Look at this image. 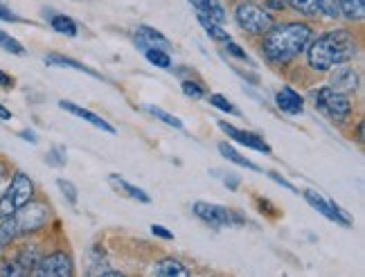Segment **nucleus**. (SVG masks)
I'll return each instance as SVG.
<instances>
[{
  "instance_id": "nucleus-1",
  "label": "nucleus",
  "mask_w": 365,
  "mask_h": 277,
  "mask_svg": "<svg viewBox=\"0 0 365 277\" xmlns=\"http://www.w3.org/2000/svg\"><path fill=\"white\" fill-rule=\"evenodd\" d=\"M314 32L312 27L304 23H287V25H273L269 32L264 34L262 52L271 63H287L300 52L307 50L312 43Z\"/></svg>"
},
{
  "instance_id": "nucleus-2",
  "label": "nucleus",
  "mask_w": 365,
  "mask_h": 277,
  "mask_svg": "<svg viewBox=\"0 0 365 277\" xmlns=\"http://www.w3.org/2000/svg\"><path fill=\"white\" fill-rule=\"evenodd\" d=\"M359 43L352 32L331 30L307 46V59L314 70H331L334 66L347 63L356 57Z\"/></svg>"
},
{
  "instance_id": "nucleus-3",
  "label": "nucleus",
  "mask_w": 365,
  "mask_h": 277,
  "mask_svg": "<svg viewBox=\"0 0 365 277\" xmlns=\"http://www.w3.org/2000/svg\"><path fill=\"white\" fill-rule=\"evenodd\" d=\"M32 197H34L32 181L23 172H16L11 178L7 192L0 197V219L14 216V214H16V210H21L25 203L32 201Z\"/></svg>"
},
{
  "instance_id": "nucleus-4",
  "label": "nucleus",
  "mask_w": 365,
  "mask_h": 277,
  "mask_svg": "<svg viewBox=\"0 0 365 277\" xmlns=\"http://www.w3.org/2000/svg\"><path fill=\"white\" fill-rule=\"evenodd\" d=\"M194 214L201 221H205L207 226L212 228H230V226H244L246 216L240 214L237 210H230V207L223 205H215V203H205V201H196L192 205Z\"/></svg>"
},
{
  "instance_id": "nucleus-5",
  "label": "nucleus",
  "mask_w": 365,
  "mask_h": 277,
  "mask_svg": "<svg viewBox=\"0 0 365 277\" xmlns=\"http://www.w3.org/2000/svg\"><path fill=\"white\" fill-rule=\"evenodd\" d=\"M235 19L240 23L242 30L248 34H266L275 25L271 11H266L264 7L255 3H240L235 9Z\"/></svg>"
},
{
  "instance_id": "nucleus-6",
  "label": "nucleus",
  "mask_w": 365,
  "mask_h": 277,
  "mask_svg": "<svg viewBox=\"0 0 365 277\" xmlns=\"http://www.w3.org/2000/svg\"><path fill=\"white\" fill-rule=\"evenodd\" d=\"M316 108L320 110L322 115H327L331 120H339L343 122L345 117H349L352 113V102L345 93H339L334 88H320L316 95Z\"/></svg>"
},
{
  "instance_id": "nucleus-7",
  "label": "nucleus",
  "mask_w": 365,
  "mask_h": 277,
  "mask_svg": "<svg viewBox=\"0 0 365 277\" xmlns=\"http://www.w3.org/2000/svg\"><path fill=\"white\" fill-rule=\"evenodd\" d=\"M19 226V234H32L41 228H46L48 219H50V210L46 203H25L21 210H16L14 214Z\"/></svg>"
},
{
  "instance_id": "nucleus-8",
  "label": "nucleus",
  "mask_w": 365,
  "mask_h": 277,
  "mask_svg": "<svg viewBox=\"0 0 365 277\" xmlns=\"http://www.w3.org/2000/svg\"><path fill=\"white\" fill-rule=\"evenodd\" d=\"M75 273L73 259L66 253H52L48 257H41L38 266L32 271V275L36 277H70Z\"/></svg>"
},
{
  "instance_id": "nucleus-9",
  "label": "nucleus",
  "mask_w": 365,
  "mask_h": 277,
  "mask_svg": "<svg viewBox=\"0 0 365 277\" xmlns=\"http://www.w3.org/2000/svg\"><path fill=\"white\" fill-rule=\"evenodd\" d=\"M304 199H307L309 205L316 207V210H318L322 216L329 219V221H334V224H341V226H345V228L352 226V219H349V214L343 210V207H341V205H336L334 201L322 199L318 192L307 189V192H304Z\"/></svg>"
},
{
  "instance_id": "nucleus-10",
  "label": "nucleus",
  "mask_w": 365,
  "mask_h": 277,
  "mask_svg": "<svg viewBox=\"0 0 365 277\" xmlns=\"http://www.w3.org/2000/svg\"><path fill=\"white\" fill-rule=\"evenodd\" d=\"M219 129L226 133L228 137H232V140H237L240 145H246L248 149H255V151H262V154H271V147H269V142L264 140L262 135H257V133H250V131H242V129H237V127H232V124H228V122H219Z\"/></svg>"
},
{
  "instance_id": "nucleus-11",
  "label": "nucleus",
  "mask_w": 365,
  "mask_h": 277,
  "mask_svg": "<svg viewBox=\"0 0 365 277\" xmlns=\"http://www.w3.org/2000/svg\"><path fill=\"white\" fill-rule=\"evenodd\" d=\"M133 41L140 50H170L172 48V41L163 36L158 30H153L149 25H138L135 27V34H133Z\"/></svg>"
},
{
  "instance_id": "nucleus-12",
  "label": "nucleus",
  "mask_w": 365,
  "mask_h": 277,
  "mask_svg": "<svg viewBox=\"0 0 365 277\" xmlns=\"http://www.w3.org/2000/svg\"><path fill=\"white\" fill-rule=\"evenodd\" d=\"M336 70L331 73V81H329V88L334 90H339V93H354L359 88V75L354 68H349V66H334Z\"/></svg>"
},
{
  "instance_id": "nucleus-13",
  "label": "nucleus",
  "mask_w": 365,
  "mask_h": 277,
  "mask_svg": "<svg viewBox=\"0 0 365 277\" xmlns=\"http://www.w3.org/2000/svg\"><path fill=\"white\" fill-rule=\"evenodd\" d=\"M59 106L63 108V110H68V113H73V115H77V117H81V120H86L88 124H93V127H97V129H102L104 133H110L113 135L115 133V129L110 127V124L106 122V120H102L100 115H95L93 110H88V108H83V106H77V104H73V102H68V100H63V102H59Z\"/></svg>"
},
{
  "instance_id": "nucleus-14",
  "label": "nucleus",
  "mask_w": 365,
  "mask_h": 277,
  "mask_svg": "<svg viewBox=\"0 0 365 277\" xmlns=\"http://www.w3.org/2000/svg\"><path fill=\"white\" fill-rule=\"evenodd\" d=\"M275 102H277V108L284 110V113H289V115H300L304 110V100L289 86H284L282 90L277 93Z\"/></svg>"
},
{
  "instance_id": "nucleus-15",
  "label": "nucleus",
  "mask_w": 365,
  "mask_h": 277,
  "mask_svg": "<svg viewBox=\"0 0 365 277\" xmlns=\"http://www.w3.org/2000/svg\"><path fill=\"white\" fill-rule=\"evenodd\" d=\"M108 183L113 185L118 192H122V194H126L129 199H133V201H140V203H151V197L145 192V189H140V187H135V185H131V183H126L124 178H120V176H115V174H110L108 176Z\"/></svg>"
},
{
  "instance_id": "nucleus-16",
  "label": "nucleus",
  "mask_w": 365,
  "mask_h": 277,
  "mask_svg": "<svg viewBox=\"0 0 365 277\" xmlns=\"http://www.w3.org/2000/svg\"><path fill=\"white\" fill-rule=\"evenodd\" d=\"M46 63H48V66H57V68H73V70L86 73V75H91V77H95V79H102V75L97 73V70H93V68L83 66V63L77 61V59L63 57V54H48V57H46Z\"/></svg>"
},
{
  "instance_id": "nucleus-17",
  "label": "nucleus",
  "mask_w": 365,
  "mask_h": 277,
  "mask_svg": "<svg viewBox=\"0 0 365 277\" xmlns=\"http://www.w3.org/2000/svg\"><path fill=\"white\" fill-rule=\"evenodd\" d=\"M153 275H158V277H187L190 268L182 266L178 259L167 257V259H160L158 264L153 266Z\"/></svg>"
},
{
  "instance_id": "nucleus-18",
  "label": "nucleus",
  "mask_w": 365,
  "mask_h": 277,
  "mask_svg": "<svg viewBox=\"0 0 365 277\" xmlns=\"http://www.w3.org/2000/svg\"><path fill=\"white\" fill-rule=\"evenodd\" d=\"M190 3L194 5L196 14H203V16L212 19L217 23L226 21V9L221 7L219 0H190Z\"/></svg>"
},
{
  "instance_id": "nucleus-19",
  "label": "nucleus",
  "mask_w": 365,
  "mask_h": 277,
  "mask_svg": "<svg viewBox=\"0 0 365 277\" xmlns=\"http://www.w3.org/2000/svg\"><path fill=\"white\" fill-rule=\"evenodd\" d=\"M41 257H43V255H41V251H38V246L36 244H27L25 248H23V251L19 253V266L25 271V275H30L36 266H38V261H41Z\"/></svg>"
},
{
  "instance_id": "nucleus-20",
  "label": "nucleus",
  "mask_w": 365,
  "mask_h": 277,
  "mask_svg": "<svg viewBox=\"0 0 365 277\" xmlns=\"http://www.w3.org/2000/svg\"><path fill=\"white\" fill-rule=\"evenodd\" d=\"M19 237V226L14 216H5L0 219V253L5 251L7 246H11V241Z\"/></svg>"
},
{
  "instance_id": "nucleus-21",
  "label": "nucleus",
  "mask_w": 365,
  "mask_h": 277,
  "mask_svg": "<svg viewBox=\"0 0 365 277\" xmlns=\"http://www.w3.org/2000/svg\"><path fill=\"white\" fill-rule=\"evenodd\" d=\"M219 151H221V156H223V158H228L230 162L240 164V167H246V169H252V172H262L259 164H255L252 160L244 158V156L240 154V151L232 149V147H230V145H226V142H221V145H219Z\"/></svg>"
},
{
  "instance_id": "nucleus-22",
  "label": "nucleus",
  "mask_w": 365,
  "mask_h": 277,
  "mask_svg": "<svg viewBox=\"0 0 365 277\" xmlns=\"http://www.w3.org/2000/svg\"><path fill=\"white\" fill-rule=\"evenodd\" d=\"M196 19H199V23L205 27V32H207L210 36H212L215 41H219V43H228V41H230L228 30H223L221 23H217V21H212V19L203 16V14H196Z\"/></svg>"
},
{
  "instance_id": "nucleus-23",
  "label": "nucleus",
  "mask_w": 365,
  "mask_h": 277,
  "mask_svg": "<svg viewBox=\"0 0 365 277\" xmlns=\"http://www.w3.org/2000/svg\"><path fill=\"white\" fill-rule=\"evenodd\" d=\"M50 25H52V30H57L59 34L77 36V23L70 16H66V14H50Z\"/></svg>"
},
{
  "instance_id": "nucleus-24",
  "label": "nucleus",
  "mask_w": 365,
  "mask_h": 277,
  "mask_svg": "<svg viewBox=\"0 0 365 277\" xmlns=\"http://www.w3.org/2000/svg\"><path fill=\"white\" fill-rule=\"evenodd\" d=\"M339 9L345 19L361 21L365 16V0H339Z\"/></svg>"
},
{
  "instance_id": "nucleus-25",
  "label": "nucleus",
  "mask_w": 365,
  "mask_h": 277,
  "mask_svg": "<svg viewBox=\"0 0 365 277\" xmlns=\"http://www.w3.org/2000/svg\"><path fill=\"white\" fill-rule=\"evenodd\" d=\"M291 9L300 11L302 16H318L320 14V3L318 0H287Z\"/></svg>"
},
{
  "instance_id": "nucleus-26",
  "label": "nucleus",
  "mask_w": 365,
  "mask_h": 277,
  "mask_svg": "<svg viewBox=\"0 0 365 277\" xmlns=\"http://www.w3.org/2000/svg\"><path fill=\"white\" fill-rule=\"evenodd\" d=\"M145 57L153 63V66H158V68H172V57H170V52L167 50H145Z\"/></svg>"
},
{
  "instance_id": "nucleus-27",
  "label": "nucleus",
  "mask_w": 365,
  "mask_h": 277,
  "mask_svg": "<svg viewBox=\"0 0 365 277\" xmlns=\"http://www.w3.org/2000/svg\"><path fill=\"white\" fill-rule=\"evenodd\" d=\"M147 113H151L153 117H158L160 122H165L167 127H174V129H182V122L178 117H174L172 113H167V110L158 108V106H147Z\"/></svg>"
},
{
  "instance_id": "nucleus-28",
  "label": "nucleus",
  "mask_w": 365,
  "mask_h": 277,
  "mask_svg": "<svg viewBox=\"0 0 365 277\" xmlns=\"http://www.w3.org/2000/svg\"><path fill=\"white\" fill-rule=\"evenodd\" d=\"M207 102L210 104H212V106H217L219 110H223V113H230V115H240V110H237L228 100H226V97H223V95H219V93H212V95H210L207 97Z\"/></svg>"
},
{
  "instance_id": "nucleus-29",
  "label": "nucleus",
  "mask_w": 365,
  "mask_h": 277,
  "mask_svg": "<svg viewBox=\"0 0 365 277\" xmlns=\"http://www.w3.org/2000/svg\"><path fill=\"white\" fill-rule=\"evenodd\" d=\"M0 48H5L11 54H19V57H21V54H25V48L19 43V41L14 36H9L7 32H3V30H0Z\"/></svg>"
},
{
  "instance_id": "nucleus-30",
  "label": "nucleus",
  "mask_w": 365,
  "mask_h": 277,
  "mask_svg": "<svg viewBox=\"0 0 365 277\" xmlns=\"http://www.w3.org/2000/svg\"><path fill=\"white\" fill-rule=\"evenodd\" d=\"M46 160H48V164H52V167H63V164H66V149L63 147H52L48 151Z\"/></svg>"
},
{
  "instance_id": "nucleus-31",
  "label": "nucleus",
  "mask_w": 365,
  "mask_h": 277,
  "mask_svg": "<svg viewBox=\"0 0 365 277\" xmlns=\"http://www.w3.org/2000/svg\"><path fill=\"white\" fill-rule=\"evenodd\" d=\"M180 86H182V93H185L187 97H192V100H201V97H205V90H203V86H201V84H196V81H190V79H185Z\"/></svg>"
},
{
  "instance_id": "nucleus-32",
  "label": "nucleus",
  "mask_w": 365,
  "mask_h": 277,
  "mask_svg": "<svg viewBox=\"0 0 365 277\" xmlns=\"http://www.w3.org/2000/svg\"><path fill=\"white\" fill-rule=\"evenodd\" d=\"M57 185H59V189H61V194L68 199V203L70 205H77V187L70 183V181H66V178H59L57 181Z\"/></svg>"
},
{
  "instance_id": "nucleus-33",
  "label": "nucleus",
  "mask_w": 365,
  "mask_h": 277,
  "mask_svg": "<svg viewBox=\"0 0 365 277\" xmlns=\"http://www.w3.org/2000/svg\"><path fill=\"white\" fill-rule=\"evenodd\" d=\"M318 3H320V14H327V16H331V19L341 16L339 0H318Z\"/></svg>"
},
{
  "instance_id": "nucleus-34",
  "label": "nucleus",
  "mask_w": 365,
  "mask_h": 277,
  "mask_svg": "<svg viewBox=\"0 0 365 277\" xmlns=\"http://www.w3.org/2000/svg\"><path fill=\"white\" fill-rule=\"evenodd\" d=\"M0 275H14V277H21V275H25V271L19 266V261H3V264H0Z\"/></svg>"
},
{
  "instance_id": "nucleus-35",
  "label": "nucleus",
  "mask_w": 365,
  "mask_h": 277,
  "mask_svg": "<svg viewBox=\"0 0 365 277\" xmlns=\"http://www.w3.org/2000/svg\"><path fill=\"white\" fill-rule=\"evenodd\" d=\"M226 48H228V52H230V54H235L237 59H242V61H248V63H250L248 54H246V52H244V50H242L240 46H237V43H232V38H230L228 43H226Z\"/></svg>"
},
{
  "instance_id": "nucleus-36",
  "label": "nucleus",
  "mask_w": 365,
  "mask_h": 277,
  "mask_svg": "<svg viewBox=\"0 0 365 277\" xmlns=\"http://www.w3.org/2000/svg\"><path fill=\"white\" fill-rule=\"evenodd\" d=\"M151 232L156 234V237H160V239H167V241H172V239H174V232H170L165 226H158V224H153V226H151Z\"/></svg>"
},
{
  "instance_id": "nucleus-37",
  "label": "nucleus",
  "mask_w": 365,
  "mask_h": 277,
  "mask_svg": "<svg viewBox=\"0 0 365 277\" xmlns=\"http://www.w3.org/2000/svg\"><path fill=\"white\" fill-rule=\"evenodd\" d=\"M269 176H271V178H273V181H275V183H277V185H282V187H287V189H289V192H293V194H298V189H296V187H293V185H291V183H289V181H287V178H282V176H277V174H275V172H271V174H269Z\"/></svg>"
},
{
  "instance_id": "nucleus-38",
  "label": "nucleus",
  "mask_w": 365,
  "mask_h": 277,
  "mask_svg": "<svg viewBox=\"0 0 365 277\" xmlns=\"http://www.w3.org/2000/svg\"><path fill=\"white\" fill-rule=\"evenodd\" d=\"M0 21H9V23H19L21 19L16 16V14H11L7 7H3V5H0Z\"/></svg>"
},
{
  "instance_id": "nucleus-39",
  "label": "nucleus",
  "mask_w": 365,
  "mask_h": 277,
  "mask_svg": "<svg viewBox=\"0 0 365 277\" xmlns=\"http://www.w3.org/2000/svg\"><path fill=\"white\" fill-rule=\"evenodd\" d=\"M223 183H226V187L228 189H237V187H240V178H237V176H232V174H228V176H223Z\"/></svg>"
},
{
  "instance_id": "nucleus-40",
  "label": "nucleus",
  "mask_w": 365,
  "mask_h": 277,
  "mask_svg": "<svg viewBox=\"0 0 365 277\" xmlns=\"http://www.w3.org/2000/svg\"><path fill=\"white\" fill-rule=\"evenodd\" d=\"M289 3L287 0H266V7L269 9H275V11H282Z\"/></svg>"
},
{
  "instance_id": "nucleus-41",
  "label": "nucleus",
  "mask_w": 365,
  "mask_h": 277,
  "mask_svg": "<svg viewBox=\"0 0 365 277\" xmlns=\"http://www.w3.org/2000/svg\"><path fill=\"white\" fill-rule=\"evenodd\" d=\"M19 135L23 137V140H27V142H32V145H36V140H38V137H36V133H34V131H30V129H25V131H21Z\"/></svg>"
},
{
  "instance_id": "nucleus-42",
  "label": "nucleus",
  "mask_w": 365,
  "mask_h": 277,
  "mask_svg": "<svg viewBox=\"0 0 365 277\" xmlns=\"http://www.w3.org/2000/svg\"><path fill=\"white\" fill-rule=\"evenodd\" d=\"M0 86H3V88H14V79L7 73H3V70H0Z\"/></svg>"
},
{
  "instance_id": "nucleus-43",
  "label": "nucleus",
  "mask_w": 365,
  "mask_h": 277,
  "mask_svg": "<svg viewBox=\"0 0 365 277\" xmlns=\"http://www.w3.org/2000/svg\"><path fill=\"white\" fill-rule=\"evenodd\" d=\"M0 120H5V122H7V120H11V110H9V108H5L3 104H0Z\"/></svg>"
},
{
  "instance_id": "nucleus-44",
  "label": "nucleus",
  "mask_w": 365,
  "mask_h": 277,
  "mask_svg": "<svg viewBox=\"0 0 365 277\" xmlns=\"http://www.w3.org/2000/svg\"><path fill=\"white\" fill-rule=\"evenodd\" d=\"M356 140H363V124H359V129H356Z\"/></svg>"
},
{
  "instance_id": "nucleus-45",
  "label": "nucleus",
  "mask_w": 365,
  "mask_h": 277,
  "mask_svg": "<svg viewBox=\"0 0 365 277\" xmlns=\"http://www.w3.org/2000/svg\"><path fill=\"white\" fill-rule=\"evenodd\" d=\"M5 174H7V167H5L3 162H0V176H5Z\"/></svg>"
}]
</instances>
